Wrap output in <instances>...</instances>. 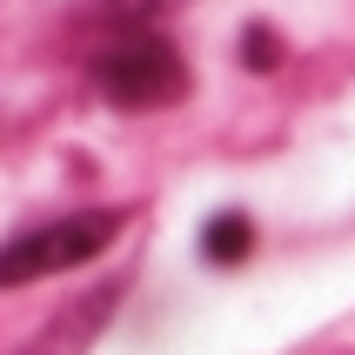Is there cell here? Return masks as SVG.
Returning <instances> with one entry per match:
<instances>
[{
    "instance_id": "cell-1",
    "label": "cell",
    "mask_w": 355,
    "mask_h": 355,
    "mask_svg": "<svg viewBox=\"0 0 355 355\" xmlns=\"http://www.w3.org/2000/svg\"><path fill=\"white\" fill-rule=\"evenodd\" d=\"M114 235H121V215H114V208H87V215L47 221V228H34V235H20V241L0 248V288H20V282L80 268V261H94Z\"/></svg>"
},
{
    "instance_id": "cell-2",
    "label": "cell",
    "mask_w": 355,
    "mask_h": 355,
    "mask_svg": "<svg viewBox=\"0 0 355 355\" xmlns=\"http://www.w3.org/2000/svg\"><path fill=\"white\" fill-rule=\"evenodd\" d=\"M94 80H101V94L121 101V107H161V101L188 94V67H181V54L161 34L114 40V47L94 60Z\"/></svg>"
},
{
    "instance_id": "cell-3",
    "label": "cell",
    "mask_w": 355,
    "mask_h": 355,
    "mask_svg": "<svg viewBox=\"0 0 355 355\" xmlns=\"http://www.w3.org/2000/svg\"><path fill=\"white\" fill-rule=\"evenodd\" d=\"M107 315H114V288H101V295L74 302V309H67V315H60V322H54V329H47V336H40L27 355H80L87 342L101 336V322H107Z\"/></svg>"
},
{
    "instance_id": "cell-4",
    "label": "cell",
    "mask_w": 355,
    "mask_h": 355,
    "mask_svg": "<svg viewBox=\"0 0 355 355\" xmlns=\"http://www.w3.org/2000/svg\"><path fill=\"white\" fill-rule=\"evenodd\" d=\"M248 248H255V221L235 215V208H228V215H215L208 228H201V255L215 261V268H235Z\"/></svg>"
},
{
    "instance_id": "cell-5",
    "label": "cell",
    "mask_w": 355,
    "mask_h": 355,
    "mask_svg": "<svg viewBox=\"0 0 355 355\" xmlns=\"http://www.w3.org/2000/svg\"><path fill=\"white\" fill-rule=\"evenodd\" d=\"M241 60H248L255 74H268V67L282 60V40L268 34V27H248V40H241Z\"/></svg>"
}]
</instances>
